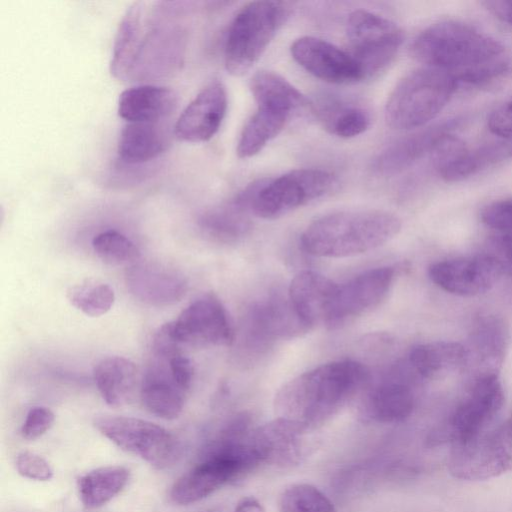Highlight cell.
Segmentation results:
<instances>
[{
  "instance_id": "6da1fadb",
  "label": "cell",
  "mask_w": 512,
  "mask_h": 512,
  "mask_svg": "<svg viewBox=\"0 0 512 512\" xmlns=\"http://www.w3.org/2000/svg\"><path fill=\"white\" fill-rule=\"evenodd\" d=\"M178 2L137 1L124 13L115 35L110 71L118 79L148 80L181 65L187 40Z\"/></svg>"
},
{
  "instance_id": "7a4b0ae2",
  "label": "cell",
  "mask_w": 512,
  "mask_h": 512,
  "mask_svg": "<svg viewBox=\"0 0 512 512\" xmlns=\"http://www.w3.org/2000/svg\"><path fill=\"white\" fill-rule=\"evenodd\" d=\"M413 57L450 73L459 84L487 86L510 73L512 62L493 36L458 20L435 22L414 39Z\"/></svg>"
},
{
  "instance_id": "3957f363",
  "label": "cell",
  "mask_w": 512,
  "mask_h": 512,
  "mask_svg": "<svg viewBox=\"0 0 512 512\" xmlns=\"http://www.w3.org/2000/svg\"><path fill=\"white\" fill-rule=\"evenodd\" d=\"M369 379L362 363L332 361L304 372L276 393L274 409L279 418L296 422L308 431L335 414Z\"/></svg>"
},
{
  "instance_id": "277c9868",
  "label": "cell",
  "mask_w": 512,
  "mask_h": 512,
  "mask_svg": "<svg viewBox=\"0 0 512 512\" xmlns=\"http://www.w3.org/2000/svg\"><path fill=\"white\" fill-rule=\"evenodd\" d=\"M400 219L383 210H349L323 215L303 231L300 243L313 256L343 258L359 255L393 239Z\"/></svg>"
},
{
  "instance_id": "5b68a950",
  "label": "cell",
  "mask_w": 512,
  "mask_h": 512,
  "mask_svg": "<svg viewBox=\"0 0 512 512\" xmlns=\"http://www.w3.org/2000/svg\"><path fill=\"white\" fill-rule=\"evenodd\" d=\"M458 87L448 72L422 67L406 74L385 105L386 123L395 130L419 129L436 118Z\"/></svg>"
},
{
  "instance_id": "8992f818",
  "label": "cell",
  "mask_w": 512,
  "mask_h": 512,
  "mask_svg": "<svg viewBox=\"0 0 512 512\" xmlns=\"http://www.w3.org/2000/svg\"><path fill=\"white\" fill-rule=\"evenodd\" d=\"M287 15L285 4L280 2L254 1L242 7L226 36L227 71L235 76L247 73L263 55Z\"/></svg>"
},
{
  "instance_id": "52a82bcc",
  "label": "cell",
  "mask_w": 512,
  "mask_h": 512,
  "mask_svg": "<svg viewBox=\"0 0 512 512\" xmlns=\"http://www.w3.org/2000/svg\"><path fill=\"white\" fill-rule=\"evenodd\" d=\"M335 177L316 168L291 170L277 178L259 179L252 213L263 219L279 218L328 194Z\"/></svg>"
},
{
  "instance_id": "ba28073f",
  "label": "cell",
  "mask_w": 512,
  "mask_h": 512,
  "mask_svg": "<svg viewBox=\"0 0 512 512\" xmlns=\"http://www.w3.org/2000/svg\"><path fill=\"white\" fill-rule=\"evenodd\" d=\"M95 428L123 451L140 457L156 469L173 466L181 444L167 429L150 421L126 416H100Z\"/></svg>"
},
{
  "instance_id": "9c48e42d",
  "label": "cell",
  "mask_w": 512,
  "mask_h": 512,
  "mask_svg": "<svg viewBox=\"0 0 512 512\" xmlns=\"http://www.w3.org/2000/svg\"><path fill=\"white\" fill-rule=\"evenodd\" d=\"M505 395L498 375L475 379L467 395L455 407L448 420L427 438L430 446L445 442H466L482 434L504 405Z\"/></svg>"
},
{
  "instance_id": "30bf717a",
  "label": "cell",
  "mask_w": 512,
  "mask_h": 512,
  "mask_svg": "<svg viewBox=\"0 0 512 512\" xmlns=\"http://www.w3.org/2000/svg\"><path fill=\"white\" fill-rule=\"evenodd\" d=\"M349 53L364 79L384 71L404 41L401 28L391 20L366 10L353 11L347 20Z\"/></svg>"
},
{
  "instance_id": "8fae6325",
  "label": "cell",
  "mask_w": 512,
  "mask_h": 512,
  "mask_svg": "<svg viewBox=\"0 0 512 512\" xmlns=\"http://www.w3.org/2000/svg\"><path fill=\"white\" fill-rule=\"evenodd\" d=\"M448 470L454 478L467 481L487 480L512 470V419L452 445Z\"/></svg>"
},
{
  "instance_id": "7c38bea8",
  "label": "cell",
  "mask_w": 512,
  "mask_h": 512,
  "mask_svg": "<svg viewBox=\"0 0 512 512\" xmlns=\"http://www.w3.org/2000/svg\"><path fill=\"white\" fill-rule=\"evenodd\" d=\"M251 467L242 458L224 452L204 451L200 461L172 485L169 497L177 505H189L235 482Z\"/></svg>"
},
{
  "instance_id": "4fadbf2b",
  "label": "cell",
  "mask_w": 512,
  "mask_h": 512,
  "mask_svg": "<svg viewBox=\"0 0 512 512\" xmlns=\"http://www.w3.org/2000/svg\"><path fill=\"white\" fill-rule=\"evenodd\" d=\"M174 339L184 347L229 346L234 330L223 304L214 295L203 296L169 322Z\"/></svg>"
},
{
  "instance_id": "5bb4252c",
  "label": "cell",
  "mask_w": 512,
  "mask_h": 512,
  "mask_svg": "<svg viewBox=\"0 0 512 512\" xmlns=\"http://www.w3.org/2000/svg\"><path fill=\"white\" fill-rule=\"evenodd\" d=\"M395 270L378 267L339 285L326 326L334 329L377 307L387 296Z\"/></svg>"
},
{
  "instance_id": "9a60e30c",
  "label": "cell",
  "mask_w": 512,
  "mask_h": 512,
  "mask_svg": "<svg viewBox=\"0 0 512 512\" xmlns=\"http://www.w3.org/2000/svg\"><path fill=\"white\" fill-rule=\"evenodd\" d=\"M510 340L509 327L496 314L483 313L474 318L467 343V362L464 370L475 379L498 375Z\"/></svg>"
},
{
  "instance_id": "2e32d148",
  "label": "cell",
  "mask_w": 512,
  "mask_h": 512,
  "mask_svg": "<svg viewBox=\"0 0 512 512\" xmlns=\"http://www.w3.org/2000/svg\"><path fill=\"white\" fill-rule=\"evenodd\" d=\"M290 51L303 69L323 81L347 84L364 79L350 53L326 40L303 36L292 43Z\"/></svg>"
},
{
  "instance_id": "e0dca14e",
  "label": "cell",
  "mask_w": 512,
  "mask_h": 512,
  "mask_svg": "<svg viewBox=\"0 0 512 512\" xmlns=\"http://www.w3.org/2000/svg\"><path fill=\"white\" fill-rule=\"evenodd\" d=\"M428 274L442 290L465 297L490 290L501 275L485 253L435 262L430 265Z\"/></svg>"
},
{
  "instance_id": "ac0fdd59",
  "label": "cell",
  "mask_w": 512,
  "mask_h": 512,
  "mask_svg": "<svg viewBox=\"0 0 512 512\" xmlns=\"http://www.w3.org/2000/svg\"><path fill=\"white\" fill-rule=\"evenodd\" d=\"M302 425L277 417L253 429L249 444L257 465L291 466L305 454V435Z\"/></svg>"
},
{
  "instance_id": "d6986e66",
  "label": "cell",
  "mask_w": 512,
  "mask_h": 512,
  "mask_svg": "<svg viewBox=\"0 0 512 512\" xmlns=\"http://www.w3.org/2000/svg\"><path fill=\"white\" fill-rule=\"evenodd\" d=\"M224 84L213 80L206 84L181 112L173 128L174 135L184 141L203 142L219 130L227 110Z\"/></svg>"
},
{
  "instance_id": "ffe728a7",
  "label": "cell",
  "mask_w": 512,
  "mask_h": 512,
  "mask_svg": "<svg viewBox=\"0 0 512 512\" xmlns=\"http://www.w3.org/2000/svg\"><path fill=\"white\" fill-rule=\"evenodd\" d=\"M458 119L437 123L406 135L383 149L371 164L379 177H392L411 167L427 154H433L441 140L458 126Z\"/></svg>"
},
{
  "instance_id": "44dd1931",
  "label": "cell",
  "mask_w": 512,
  "mask_h": 512,
  "mask_svg": "<svg viewBox=\"0 0 512 512\" xmlns=\"http://www.w3.org/2000/svg\"><path fill=\"white\" fill-rule=\"evenodd\" d=\"M125 281L135 298L156 307L179 302L187 291V280L183 274L157 262L132 264L126 270Z\"/></svg>"
},
{
  "instance_id": "7402d4cb",
  "label": "cell",
  "mask_w": 512,
  "mask_h": 512,
  "mask_svg": "<svg viewBox=\"0 0 512 512\" xmlns=\"http://www.w3.org/2000/svg\"><path fill=\"white\" fill-rule=\"evenodd\" d=\"M338 284L314 271H302L291 281L289 301L299 319L309 329L318 324L326 326Z\"/></svg>"
},
{
  "instance_id": "603a6c76",
  "label": "cell",
  "mask_w": 512,
  "mask_h": 512,
  "mask_svg": "<svg viewBox=\"0 0 512 512\" xmlns=\"http://www.w3.org/2000/svg\"><path fill=\"white\" fill-rule=\"evenodd\" d=\"M248 343L266 346L277 338L291 337L308 330L287 300L272 297L255 304L246 319Z\"/></svg>"
},
{
  "instance_id": "cb8c5ba5",
  "label": "cell",
  "mask_w": 512,
  "mask_h": 512,
  "mask_svg": "<svg viewBox=\"0 0 512 512\" xmlns=\"http://www.w3.org/2000/svg\"><path fill=\"white\" fill-rule=\"evenodd\" d=\"M501 153L502 150L495 146L470 149L450 133L441 140L433 155L438 175L446 182H458L493 163Z\"/></svg>"
},
{
  "instance_id": "d4e9b609",
  "label": "cell",
  "mask_w": 512,
  "mask_h": 512,
  "mask_svg": "<svg viewBox=\"0 0 512 512\" xmlns=\"http://www.w3.org/2000/svg\"><path fill=\"white\" fill-rule=\"evenodd\" d=\"M176 92L166 86L142 84L124 90L118 100V114L127 122H161L173 113Z\"/></svg>"
},
{
  "instance_id": "484cf974",
  "label": "cell",
  "mask_w": 512,
  "mask_h": 512,
  "mask_svg": "<svg viewBox=\"0 0 512 512\" xmlns=\"http://www.w3.org/2000/svg\"><path fill=\"white\" fill-rule=\"evenodd\" d=\"M169 127L162 122H127L119 136L117 152L126 163L151 160L170 144Z\"/></svg>"
},
{
  "instance_id": "4316f807",
  "label": "cell",
  "mask_w": 512,
  "mask_h": 512,
  "mask_svg": "<svg viewBox=\"0 0 512 512\" xmlns=\"http://www.w3.org/2000/svg\"><path fill=\"white\" fill-rule=\"evenodd\" d=\"M257 105H264L297 117L312 113L313 103L281 75L267 70L255 73L249 83Z\"/></svg>"
},
{
  "instance_id": "83f0119b",
  "label": "cell",
  "mask_w": 512,
  "mask_h": 512,
  "mask_svg": "<svg viewBox=\"0 0 512 512\" xmlns=\"http://www.w3.org/2000/svg\"><path fill=\"white\" fill-rule=\"evenodd\" d=\"M467 351L463 344L453 341H434L417 345L408 355L410 369L418 377L435 379L450 372L463 370Z\"/></svg>"
},
{
  "instance_id": "f1b7e54d",
  "label": "cell",
  "mask_w": 512,
  "mask_h": 512,
  "mask_svg": "<svg viewBox=\"0 0 512 512\" xmlns=\"http://www.w3.org/2000/svg\"><path fill=\"white\" fill-rule=\"evenodd\" d=\"M415 395L411 385L401 377L386 380L368 395L365 414L381 423H394L408 418L414 410Z\"/></svg>"
},
{
  "instance_id": "f546056e",
  "label": "cell",
  "mask_w": 512,
  "mask_h": 512,
  "mask_svg": "<svg viewBox=\"0 0 512 512\" xmlns=\"http://www.w3.org/2000/svg\"><path fill=\"white\" fill-rule=\"evenodd\" d=\"M187 392L172 379L169 369L154 367L146 375L140 390L143 407L166 420L177 418L184 408Z\"/></svg>"
},
{
  "instance_id": "4dcf8cb0",
  "label": "cell",
  "mask_w": 512,
  "mask_h": 512,
  "mask_svg": "<svg viewBox=\"0 0 512 512\" xmlns=\"http://www.w3.org/2000/svg\"><path fill=\"white\" fill-rule=\"evenodd\" d=\"M94 380L103 400L111 407L127 404L135 390L137 368L121 356L100 360L94 368Z\"/></svg>"
},
{
  "instance_id": "1f68e13d",
  "label": "cell",
  "mask_w": 512,
  "mask_h": 512,
  "mask_svg": "<svg viewBox=\"0 0 512 512\" xmlns=\"http://www.w3.org/2000/svg\"><path fill=\"white\" fill-rule=\"evenodd\" d=\"M250 213L251 203L242 192H239L227 203L206 212L201 218V226L211 237L219 241L234 242L251 230Z\"/></svg>"
},
{
  "instance_id": "d6a6232c",
  "label": "cell",
  "mask_w": 512,
  "mask_h": 512,
  "mask_svg": "<svg viewBox=\"0 0 512 512\" xmlns=\"http://www.w3.org/2000/svg\"><path fill=\"white\" fill-rule=\"evenodd\" d=\"M312 113L329 133L340 138L361 135L371 123L370 114L366 109L332 96L313 103Z\"/></svg>"
},
{
  "instance_id": "836d02e7",
  "label": "cell",
  "mask_w": 512,
  "mask_h": 512,
  "mask_svg": "<svg viewBox=\"0 0 512 512\" xmlns=\"http://www.w3.org/2000/svg\"><path fill=\"white\" fill-rule=\"evenodd\" d=\"M292 119L288 114L272 107L257 105L256 111L245 123L237 144L240 158L258 154L278 136Z\"/></svg>"
},
{
  "instance_id": "e575fe53",
  "label": "cell",
  "mask_w": 512,
  "mask_h": 512,
  "mask_svg": "<svg viewBox=\"0 0 512 512\" xmlns=\"http://www.w3.org/2000/svg\"><path fill=\"white\" fill-rule=\"evenodd\" d=\"M130 471L120 465L93 469L78 480L81 502L87 508H98L117 496L128 484Z\"/></svg>"
},
{
  "instance_id": "d590c367",
  "label": "cell",
  "mask_w": 512,
  "mask_h": 512,
  "mask_svg": "<svg viewBox=\"0 0 512 512\" xmlns=\"http://www.w3.org/2000/svg\"><path fill=\"white\" fill-rule=\"evenodd\" d=\"M71 305L90 317L106 314L114 305L115 293L106 283L87 280L72 286L67 292Z\"/></svg>"
},
{
  "instance_id": "8d00e7d4",
  "label": "cell",
  "mask_w": 512,
  "mask_h": 512,
  "mask_svg": "<svg viewBox=\"0 0 512 512\" xmlns=\"http://www.w3.org/2000/svg\"><path fill=\"white\" fill-rule=\"evenodd\" d=\"M278 508L280 512H336L325 494L306 483L286 488L279 497Z\"/></svg>"
},
{
  "instance_id": "74e56055",
  "label": "cell",
  "mask_w": 512,
  "mask_h": 512,
  "mask_svg": "<svg viewBox=\"0 0 512 512\" xmlns=\"http://www.w3.org/2000/svg\"><path fill=\"white\" fill-rule=\"evenodd\" d=\"M92 246L96 255L106 264L122 265L139 258L137 246L116 230H107L93 238Z\"/></svg>"
},
{
  "instance_id": "f35d334b",
  "label": "cell",
  "mask_w": 512,
  "mask_h": 512,
  "mask_svg": "<svg viewBox=\"0 0 512 512\" xmlns=\"http://www.w3.org/2000/svg\"><path fill=\"white\" fill-rule=\"evenodd\" d=\"M481 221L498 232H512V197L487 204L480 213Z\"/></svg>"
},
{
  "instance_id": "ab89813d",
  "label": "cell",
  "mask_w": 512,
  "mask_h": 512,
  "mask_svg": "<svg viewBox=\"0 0 512 512\" xmlns=\"http://www.w3.org/2000/svg\"><path fill=\"white\" fill-rule=\"evenodd\" d=\"M485 254L491 258L501 275L512 276V232H499L491 238Z\"/></svg>"
},
{
  "instance_id": "60d3db41",
  "label": "cell",
  "mask_w": 512,
  "mask_h": 512,
  "mask_svg": "<svg viewBox=\"0 0 512 512\" xmlns=\"http://www.w3.org/2000/svg\"><path fill=\"white\" fill-rule=\"evenodd\" d=\"M18 473L28 479L48 481L53 476V469L43 457L30 451H22L16 457Z\"/></svg>"
},
{
  "instance_id": "b9f144b4",
  "label": "cell",
  "mask_w": 512,
  "mask_h": 512,
  "mask_svg": "<svg viewBox=\"0 0 512 512\" xmlns=\"http://www.w3.org/2000/svg\"><path fill=\"white\" fill-rule=\"evenodd\" d=\"M54 413L47 407L37 406L29 410L21 427V435L26 440H36L53 425Z\"/></svg>"
},
{
  "instance_id": "7bdbcfd3",
  "label": "cell",
  "mask_w": 512,
  "mask_h": 512,
  "mask_svg": "<svg viewBox=\"0 0 512 512\" xmlns=\"http://www.w3.org/2000/svg\"><path fill=\"white\" fill-rule=\"evenodd\" d=\"M487 126L493 135L512 140V99L490 113Z\"/></svg>"
},
{
  "instance_id": "ee69618b",
  "label": "cell",
  "mask_w": 512,
  "mask_h": 512,
  "mask_svg": "<svg viewBox=\"0 0 512 512\" xmlns=\"http://www.w3.org/2000/svg\"><path fill=\"white\" fill-rule=\"evenodd\" d=\"M167 362L173 381L188 392L194 377V366L190 358L180 353L169 358Z\"/></svg>"
},
{
  "instance_id": "f6af8a7d",
  "label": "cell",
  "mask_w": 512,
  "mask_h": 512,
  "mask_svg": "<svg viewBox=\"0 0 512 512\" xmlns=\"http://www.w3.org/2000/svg\"><path fill=\"white\" fill-rule=\"evenodd\" d=\"M482 4L498 19L512 25V0L485 1Z\"/></svg>"
},
{
  "instance_id": "bcb514c9",
  "label": "cell",
  "mask_w": 512,
  "mask_h": 512,
  "mask_svg": "<svg viewBox=\"0 0 512 512\" xmlns=\"http://www.w3.org/2000/svg\"><path fill=\"white\" fill-rule=\"evenodd\" d=\"M234 512H265V509L256 498L249 496L239 501Z\"/></svg>"
}]
</instances>
